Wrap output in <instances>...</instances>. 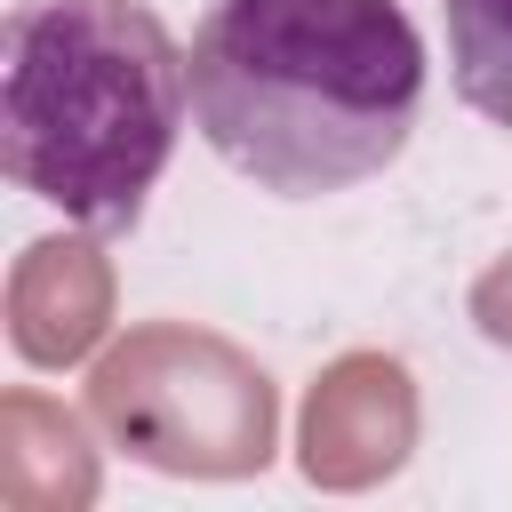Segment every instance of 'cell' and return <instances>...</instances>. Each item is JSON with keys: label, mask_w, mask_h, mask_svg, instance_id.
I'll return each instance as SVG.
<instances>
[{"label": "cell", "mask_w": 512, "mask_h": 512, "mask_svg": "<svg viewBox=\"0 0 512 512\" xmlns=\"http://www.w3.org/2000/svg\"><path fill=\"white\" fill-rule=\"evenodd\" d=\"M184 72L216 160L280 200L384 176L424 112V40L400 0H208Z\"/></svg>", "instance_id": "1"}, {"label": "cell", "mask_w": 512, "mask_h": 512, "mask_svg": "<svg viewBox=\"0 0 512 512\" xmlns=\"http://www.w3.org/2000/svg\"><path fill=\"white\" fill-rule=\"evenodd\" d=\"M192 72L144 0H16L0 32V168L88 232H128L176 160Z\"/></svg>", "instance_id": "2"}, {"label": "cell", "mask_w": 512, "mask_h": 512, "mask_svg": "<svg viewBox=\"0 0 512 512\" xmlns=\"http://www.w3.org/2000/svg\"><path fill=\"white\" fill-rule=\"evenodd\" d=\"M88 416L112 448L176 480H248L272 464L280 432L272 376L240 344L184 320L128 328L88 376Z\"/></svg>", "instance_id": "3"}, {"label": "cell", "mask_w": 512, "mask_h": 512, "mask_svg": "<svg viewBox=\"0 0 512 512\" xmlns=\"http://www.w3.org/2000/svg\"><path fill=\"white\" fill-rule=\"evenodd\" d=\"M416 448V384L392 352H344L304 400L296 464L312 488H376Z\"/></svg>", "instance_id": "4"}, {"label": "cell", "mask_w": 512, "mask_h": 512, "mask_svg": "<svg viewBox=\"0 0 512 512\" xmlns=\"http://www.w3.org/2000/svg\"><path fill=\"white\" fill-rule=\"evenodd\" d=\"M112 320V272L88 240H32L8 280V336L32 368H72Z\"/></svg>", "instance_id": "5"}, {"label": "cell", "mask_w": 512, "mask_h": 512, "mask_svg": "<svg viewBox=\"0 0 512 512\" xmlns=\"http://www.w3.org/2000/svg\"><path fill=\"white\" fill-rule=\"evenodd\" d=\"M0 496L16 512H80V504H96L88 432L64 408H48L40 392H8L0 400Z\"/></svg>", "instance_id": "6"}, {"label": "cell", "mask_w": 512, "mask_h": 512, "mask_svg": "<svg viewBox=\"0 0 512 512\" xmlns=\"http://www.w3.org/2000/svg\"><path fill=\"white\" fill-rule=\"evenodd\" d=\"M456 96L512 136V0H440Z\"/></svg>", "instance_id": "7"}, {"label": "cell", "mask_w": 512, "mask_h": 512, "mask_svg": "<svg viewBox=\"0 0 512 512\" xmlns=\"http://www.w3.org/2000/svg\"><path fill=\"white\" fill-rule=\"evenodd\" d=\"M472 328L512 352V256H496V264L472 280Z\"/></svg>", "instance_id": "8"}]
</instances>
